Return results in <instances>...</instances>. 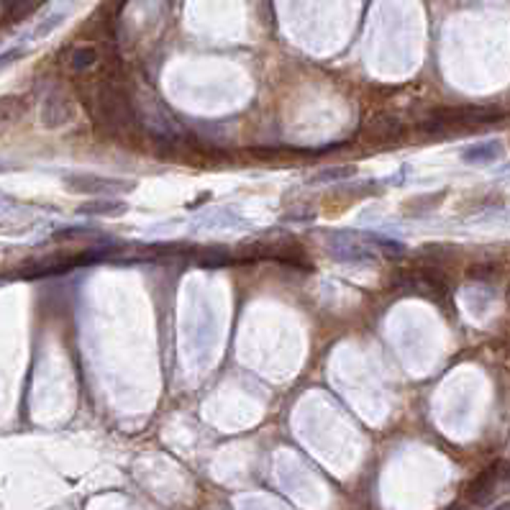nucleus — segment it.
<instances>
[{
	"label": "nucleus",
	"instance_id": "nucleus-1",
	"mask_svg": "<svg viewBox=\"0 0 510 510\" xmlns=\"http://www.w3.org/2000/svg\"><path fill=\"white\" fill-rule=\"evenodd\" d=\"M502 118V110L493 108V105H459V108H441L436 110L434 116L428 118L423 128L431 134H441L449 128H477V126L495 124Z\"/></svg>",
	"mask_w": 510,
	"mask_h": 510
},
{
	"label": "nucleus",
	"instance_id": "nucleus-2",
	"mask_svg": "<svg viewBox=\"0 0 510 510\" xmlns=\"http://www.w3.org/2000/svg\"><path fill=\"white\" fill-rule=\"evenodd\" d=\"M69 187L77 190V193L113 195V193H128L134 187V182H128V180H113V177L77 175V177H69Z\"/></svg>",
	"mask_w": 510,
	"mask_h": 510
},
{
	"label": "nucleus",
	"instance_id": "nucleus-3",
	"mask_svg": "<svg viewBox=\"0 0 510 510\" xmlns=\"http://www.w3.org/2000/svg\"><path fill=\"white\" fill-rule=\"evenodd\" d=\"M498 482H502L500 479V461L493 464V467H487L485 472H479V475L469 482L467 500L472 502V505H485L487 500H493L495 490H498Z\"/></svg>",
	"mask_w": 510,
	"mask_h": 510
},
{
	"label": "nucleus",
	"instance_id": "nucleus-4",
	"mask_svg": "<svg viewBox=\"0 0 510 510\" xmlns=\"http://www.w3.org/2000/svg\"><path fill=\"white\" fill-rule=\"evenodd\" d=\"M72 118H75V108L65 95H59V92L46 95L42 105V124L46 128H62V126L72 124Z\"/></svg>",
	"mask_w": 510,
	"mask_h": 510
},
{
	"label": "nucleus",
	"instance_id": "nucleus-5",
	"mask_svg": "<svg viewBox=\"0 0 510 510\" xmlns=\"http://www.w3.org/2000/svg\"><path fill=\"white\" fill-rule=\"evenodd\" d=\"M80 213H85V216L116 218V216H124L126 205L124 203H118V201H105V198H101V201H92V203H87V205H83Z\"/></svg>",
	"mask_w": 510,
	"mask_h": 510
},
{
	"label": "nucleus",
	"instance_id": "nucleus-6",
	"mask_svg": "<svg viewBox=\"0 0 510 510\" xmlns=\"http://www.w3.org/2000/svg\"><path fill=\"white\" fill-rule=\"evenodd\" d=\"M502 154V146L500 142H487V144H477L472 149H467L461 157L467 159V162H475V164H482V162H493Z\"/></svg>",
	"mask_w": 510,
	"mask_h": 510
},
{
	"label": "nucleus",
	"instance_id": "nucleus-7",
	"mask_svg": "<svg viewBox=\"0 0 510 510\" xmlns=\"http://www.w3.org/2000/svg\"><path fill=\"white\" fill-rule=\"evenodd\" d=\"M98 62V49L95 46H75V51L69 54V67L75 72H85V69L95 67Z\"/></svg>",
	"mask_w": 510,
	"mask_h": 510
},
{
	"label": "nucleus",
	"instance_id": "nucleus-8",
	"mask_svg": "<svg viewBox=\"0 0 510 510\" xmlns=\"http://www.w3.org/2000/svg\"><path fill=\"white\" fill-rule=\"evenodd\" d=\"M65 18H67V8H62V10H57V13H51V16H46L42 21V24L36 26L34 31H31V39H42V36H46V34H51V31H54V28H57L59 24H62V21H65Z\"/></svg>",
	"mask_w": 510,
	"mask_h": 510
},
{
	"label": "nucleus",
	"instance_id": "nucleus-9",
	"mask_svg": "<svg viewBox=\"0 0 510 510\" xmlns=\"http://www.w3.org/2000/svg\"><path fill=\"white\" fill-rule=\"evenodd\" d=\"M39 3H42V0H13L8 8V18L10 21H21V18H26L28 13H34V8Z\"/></svg>",
	"mask_w": 510,
	"mask_h": 510
},
{
	"label": "nucleus",
	"instance_id": "nucleus-10",
	"mask_svg": "<svg viewBox=\"0 0 510 510\" xmlns=\"http://www.w3.org/2000/svg\"><path fill=\"white\" fill-rule=\"evenodd\" d=\"M354 175V167H339V169H328V172H321L316 175V182H328V180H343V177Z\"/></svg>",
	"mask_w": 510,
	"mask_h": 510
},
{
	"label": "nucleus",
	"instance_id": "nucleus-11",
	"mask_svg": "<svg viewBox=\"0 0 510 510\" xmlns=\"http://www.w3.org/2000/svg\"><path fill=\"white\" fill-rule=\"evenodd\" d=\"M493 510H510V502H500V505H498V508H493Z\"/></svg>",
	"mask_w": 510,
	"mask_h": 510
},
{
	"label": "nucleus",
	"instance_id": "nucleus-12",
	"mask_svg": "<svg viewBox=\"0 0 510 510\" xmlns=\"http://www.w3.org/2000/svg\"><path fill=\"white\" fill-rule=\"evenodd\" d=\"M508 303H510V287H508Z\"/></svg>",
	"mask_w": 510,
	"mask_h": 510
}]
</instances>
